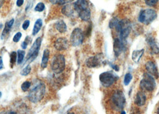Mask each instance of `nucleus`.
<instances>
[{
    "label": "nucleus",
    "instance_id": "1a4fd4ad",
    "mask_svg": "<svg viewBox=\"0 0 159 114\" xmlns=\"http://www.w3.org/2000/svg\"><path fill=\"white\" fill-rule=\"evenodd\" d=\"M84 38V34L81 29L79 28H76L72 30L70 37V42L72 46L78 47L82 44Z\"/></svg>",
    "mask_w": 159,
    "mask_h": 114
},
{
    "label": "nucleus",
    "instance_id": "4468645a",
    "mask_svg": "<svg viewBox=\"0 0 159 114\" xmlns=\"http://www.w3.org/2000/svg\"><path fill=\"white\" fill-rule=\"evenodd\" d=\"M145 69L150 74L154 77L156 78H159V73L157 67L153 61H148L146 63Z\"/></svg>",
    "mask_w": 159,
    "mask_h": 114
},
{
    "label": "nucleus",
    "instance_id": "c9c22d12",
    "mask_svg": "<svg viewBox=\"0 0 159 114\" xmlns=\"http://www.w3.org/2000/svg\"><path fill=\"white\" fill-rule=\"evenodd\" d=\"M74 1V0H60L59 4L60 5H64L65 4H67L71 3Z\"/></svg>",
    "mask_w": 159,
    "mask_h": 114
},
{
    "label": "nucleus",
    "instance_id": "9d476101",
    "mask_svg": "<svg viewBox=\"0 0 159 114\" xmlns=\"http://www.w3.org/2000/svg\"><path fill=\"white\" fill-rule=\"evenodd\" d=\"M124 41L125 40L120 38H116L114 40L113 44V50L116 57H119L123 53L126 51V47Z\"/></svg>",
    "mask_w": 159,
    "mask_h": 114
},
{
    "label": "nucleus",
    "instance_id": "a19ab883",
    "mask_svg": "<svg viewBox=\"0 0 159 114\" xmlns=\"http://www.w3.org/2000/svg\"><path fill=\"white\" fill-rule=\"evenodd\" d=\"M5 0H0V8L3 5Z\"/></svg>",
    "mask_w": 159,
    "mask_h": 114
},
{
    "label": "nucleus",
    "instance_id": "393cba45",
    "mask_svg": "<svg viewBox=\"0 0 159 114\" xmlns=\"http://www.w3.org/2000/svg\"><path fill=\"white\" fill-rule=\"evenodd\" d=\"M133 77L130 73H127L124 78V84L126 86H128L131 82Z\"/></svg>",
    "mask_w": 159,
    "mask_h": 114
},
{
    "label": "nucleus",
    "instance_id": "37998d69",
    "mask_svg": "<svg viewBox=\"0 0 159 114\" xmlns=\"http://www.w3.org/2000/svg\"><path fill=\"white\" fill-rule=\"evenodd\" d=\"M2 97V93L0 91V98Z\"/></svg>",
    "mask_w": 159,
    "mask_h": 114
},
{
    "label": "nucleus",
    "instance_id": "ddd939ff",
    "mask_svg": "<svg viewBox=\"0 0 159 114\" xmlns=\"http://www.w3.org/2000/svg\"><path fill=\"white\" fill-rule=\"evenodd\" d=\"M54 47L58 51L65 50L69 47V43L68 40L65 38H59L54 44Z\"/></svg>",
    "mask_w": 159,
    "mask_h": 114
},
{
    "label": "nucleus",
    "instance_id": "c756f323",
    "mask_svg": "<svg viewBox=\"0 0 159 114\" xmlns=\"http://www.w3.org/2000/svg\"><path fill=\"white\" fill-rule=\"evenodd\" d=\"M120 20H118L117 18H113L112 19L109 23V27L111 29L116 28V26L117 25L118 22Z\"/></svg>",
    "mask_w": 159,
    "mask_h": 114
},
{
    "label": "nucleus",
    "instance_id": "9b49d317",
    "mask_svg": "<svg viewBox=\"0 0 159 114\" xmlns=\"http://www.w3.org/2000/svg\"><path fill=\"white\" fill-rule=\"evenodd\" d=\"M103 63V56L102 54H98L95 56L89 57L86 61V65L89 68H98Z\"/></svg>",
    "mask_w": 159,
    "mask_h": 114
},
{
    "label": "nucleus",
    "instance_id": "2f4dec72",
    "mask_svg": "<svg viewBox=\"0 0 159 114\" xmlns=\"http://www.w3.org/2000/svg\"><path fill=\"white\" fill-rule=\"evenodd\" d=\"M159 2V0H145L146 5L150 7H153L156 5Z\"/></svg>",
    "mask_w": 159,
    "mask_h": 114
},
{
    "label": "nucleus",
    "instance_id": "72a5a7b5",
    "mask_svg": "<svg viewBox=\"0 0 159 114\" xmlns=\"http://www.w3.org/2000/svg\"><path fill=\"white\" fill-rule=\"evenodd\" d=\"M34 3V0H28V1L26 7H25V11L27 12H29V10L32 8Z\"/></svg>",
    "mask_w": 159,
    "mask_h": 114
},
{
    "label": "nucleus",
    "instance_id": "e433bc0d",
    "mask_svg": "<svg viewBox=\"0 0 159 114\" xmlns=\"http://www.w3.org/2000/svg\"><path fill=\"white\" fill-rule=\"evenodd\" d=\"M24 3V0H17L16 5L17 7H21Z\"/></svg>",
    "mask_w": 159,
    "mask_h": 114
},
{
    "label": "nucleus",
    "instance_id": "39448f33",
    "mask_svg": "<svg viewBox=\"0 0 159 114\" xmlns=\"http://www.w3.org/2000/svg\"><path fill=\"white\" fill-rule=\"evenodd\" d=\"M42 38L40 37H38L35 40L31 48L29 49L28 53L27 56L25 63H27V65L29 64L37 57L42 45Z\"/></svg>",
    "mask_w": 159,
    "mask_h": 114
},
{
    "label": "nucleus",
    "instance_id": "6ab92c4d",
    "mask_svg": "<svg viewBox=\"0 0 159 114\" xmlns=\"http://www.w3.org/2000/svg\"><path fill=\"white\" fill-rule=\"evenodd\" d=\"M144 49H141V50H135L133 52L132 55V60L136 63H138L143 56L144 54Z\"/></svg>",
    "mask_w": 159,
    "mask_h": 114
},
{
    "label": "nucleus",
    "instance_id": "a211bd4d",
    "mask_svg": "<svg viewBox=\"0 0 159 114\" xmlns=\"http://www.w3.org/2000/svg\"><path fill=\"white\" fill-rule=\"evenodd\" d=\"M14 23H15V19H12L10 20L7 22L5 23L4 28L2 30V34L1 36V38L2 40H4L6 37V36L9 34L10 31L11 30V29L14 25Z\"/></svg>",
    "mask_w": 159,
    "mask_h": 114
},
{
    "label": "nucleus",
    "instance_id": "58836bf2",
    "mask_svg": "<svg viewBox=\"0 0 159 114\" xmlns=\"http://www.w3.org/2000/svg\"><path fill=\"white\" fill-rule=\"evenodd\" d=\"M3 68H4V64H3L2 58L1 56H0V70L2 69Z\"/></svg>",
    "mask_w": 159,
    "mask_h": 114
},
{
    "label": "nucleus",
    "instance_id": "f3484780",
    "mask_svg": "<svg viewBox=\"0 0 159 114\" xmlns=\"http://www.w3.org/2000/svg\"><path fill=\"white\" fill-rule=\"evenodd\" d=\"M146 100V96L144 92L138 91L136 95L135 99V104L138 106H144Z\"/></svg>",
    "mask_w": 159,
    "mask_h": 114
},
{
    "label": "nucleus",
    "instance_id": "aec40b11",
    "mask_svg": "<svg viewBox=\"0 0 159 114\" xmlns=\"http://www.w3.org/2000/svg\"><path fill=\"white\" fill-rule=\"evenodd\" d=\"M78 15L83 21L87 22L88 20H90L91 17V11L89 7L87 9L79 12L78 13Z\"/></svg>",
    "mask_w": 159,
    "mask_h": 114
},
{
    "label": "nucleus",
    "instance_id": "f704fd0d",
    "mask_svg": "<svg viewBox=\"0 0 159 114\" xmlns=\"http://www.w3.org/2000/svg\"><path fill=\"white\" fill-rule=\"evenodd\" d=\"M29 25H30V21L29 20H26L22 24V28L23 30H26L27 29L29 28Z\"/></svg>",
    "mask_w": 159,
    "mask_h": 114
},
{
    "label": "nucleus",
    "instance_id": "f8f14e48",
    "mask_svg": "<svg viewBox=\"0 0 159 114\" xmlns=\"http://www.w3.org/2000/svg\"><path fill=\"white\" fill-rule=\"evenodd\" d=\"M146 41L150 48L151 53L153 54H155V55L159 54V43L155 39V38H154L152 36H148L146 38Z\"/></svg>",
    "mask_w": 159,
    "mask_h": 114
},
{
    "label": "nucleus",
    "instance_id": "2eb2a0df",
    "mask_svg": "<svg viewBox=\"0 0 159 114\" xmlns=\"http://www.w3.org/2000/svg\"><path fill=\"white\" fill-rule=\"evenodd\" d=\"M75 13H77L74 4H67L63 6L62 8V13L67 17H72Z\"/></svg>",
    "mask_w": 159,
    "mask_h": 114
},
{
    "label": "nucleus",
    "instance_id": "f03ea898",
    "mask_svg": "<svg viewBox=\"0 0 159 114\" xmlns=\"http://www.w3.org/2000/svg\"><path fill=\"white\" fill-rule=\"evenodd\" d=\"M111 106L115 111H123L126 103V99L121 90H116L110 98Z\"/></svg>",
    "mask_w": 159,
    "mask_h": 114
},
{
    "label": "nucleus",
    "instance_id": "6e6552de",
    "mask_svg": "<svg viewBox=\"0 0 159 114\" xmlns=\"http://www.w3.org/2000/svg\"><path fill=\"white\" fill-rule=\"evenodd\" d=\"M117 80V77L111 71L102 72L99 75V81L104 87L113 86Z\"/></svg>",
    "mask_w": 159,
    "mask_h": 114
},
{
    "label": "nucleus",
    "instance_id": "bb28decb",
    "mask_svg": "<svg viewBox=\"0 0 159 114\" xmlns=\"http://www.w3.org/2000/svg\"><path fill=\"white\" fill-rule=\"evenodd\" d=\"M31 71V67L29 65V64H28L26 67H25L21 71H20V75L22 76H27L28 75L30 72Z\"/></svg>",
    "mask_w": 159,
    "mask_h": 114
},
{
    "label": "nucleus",
    "instance_id": "a878e982",
    "mask_svg": "<svg viewBox=\"0 0 159 114\" xmlns=\"http://www.w3.org/2000/svg\"><path fill=\"white\" fill-rule=\"evenodd\" d=\"M45 4L43 2H38L35 7L34 10L35 12H42L45 10Z\"/></svg>",
    "mask_w": 159,
    "mask_h": 114
},
{
    "label": "nucleus",
    "instance_id": "4c0bfd02",
    "mask_svg": "<svg viewBox=\"0 0 159 114\" xmlns=\"http://www.w3.org/2000/svg\"><path fill=\"white\" fill-rule=\"evenodd\" d=\"M110 66L112 67V68H113V69H114L116 71H118L120 70L119 67H118L117 65H113V64H111V63H110Z\"/></svg>",
    "mask_w": 159,
    "mask_h": 114
},
{
    "label": "nucleus",
    "instance_id": "20e7f679",
    "mask_svg": "<svg viewBox=\"0 0 159 114\" xmlns=\"http://www.w3.org/2000/svg\"><path fill=\"white\" fill-rule=\"evenodd\" d=\"M66 62L65 56L62 54L56 55L51 62V69L55 74H60L65 69Z\"/></svg>",
    "mask_w": 159,
    "mask_h": 114
},
{
    "label": "nucleus",
    "instance_id": "473e14b6",
    "mask_svg": "<svg viewBox=\"0 0 159 114\" xmlns=\"http://www.w3.org/2000/svg\"><path fill=\"white\" fill-rule=\"evenodd\" d=\"M22 33L20 32H17L15 35V36L13 37V41L15 42V43H18L20 40V38H22Z\"/></svg>",
    "mask_w": 159,
    "mask_h": 114
},
{
    "label": "nucleus",
    "instance_id": "423d86ee",
    "mask_svg": "<svg viewBox=\"0 0 159 114\" xmlns=\"http://www.w3.org/2000/svg\"><path fill=\"white\" fill-rule=\"evenodd\" d=\"M157 18V13L151 9L143 10L138 16V20L140 23L146 25L150 24Z\"/></svg>",
    "mask_w": 159,
    "mask_h": 114
},
{
    "label": "nucleus",
    "instance_id": "c03bdc74",
    "mask_svg": "<svg viewBox=\"0 0 159 114\" xmlns=\"http://www.w3.org/2000/svg\"><path fill=\"white\" fill-rule=\"evenodd\" d=\"M121 114H126L125 112H121Z\"/></svg>",
    "mask_w": 159,
    "mask_h": 114
},
{
    "label": "nucleus",
    "instance_id": "4be33fe9",
    "mask_svg": "<svg viewBox=\"0 0 159 114\" xmlns=\"http://www.w3.org/2000/svg\"><path fill=\"white\" fill-rule=\"evenodd\" d=\"M55 28L60 34H63L67 30V26L63 20H59L55 23Z\"/></svg>",
    "mask_w": 159,
    "mask_h": 114
},
{
    "label": "nucleus",
    "instance_id": "c85d7f7f",
    "mask_svg": "<svg viewBox=\"0 0 159 114\" xmlns=\"http://www.w3.org/2000/svg\"><path fill=\"white\" fill-rule=\"evenodd\" d=\"M17 60V53L16 52H12L10 54V66L12 68L15 65V62Z\"/></svg>",
    "mask_w": 159,
    "mask_h": 114
},
{
    "label": "nucleus",
    "instance_id": "b1692460",
    "mask_svg": "<svg viewBox=\"0 0 159 114\" xmlns=\"http://www.w3.org/2000/svg\"><path fill=\"white\" fill-rule=\"evenodd\" d=\"M25 52L23 50H19L17 52V64L20 65L22 63L24 57H25Z\"/></svg>",
    "mask_w": 159,
    "mask_h": 114
},
{
    "label": "nucleus",
    "instance_id": "ea45409f",
    "mask_svg": "<svg viewBox=\"0 0 159 114\" xmlns=\"http://www.w3.org/2000/svg\"><path fill=\"white\" fill-rule=\"evenodd\" d=\"M49 1L52 4H59L60 2V0H49Z\"/></svg>",
    "mask_w": 159,
    "mask_h": 114
},
{
    "label": "nucleus",
    "instance_id": "7c9ffc66",
    "mask_svg": "<svg viewBox=\"0 0 159 114\" xmlns=\"http://www.w3.org/2000/svg\"><path fill=\"white\" fill-rule=\"evenodd\" d=\"M31 42V38L29 37V36H27L25 40L24 41H23L22 43L21 44V47L23 48V49H26L29 43Z\"/></svg>",
    "mask_w": 159,
    "mask_h": 114
},
{
    "label": "nucleus",
    "instance_id": "79ce46f5",
    "mask_svg": "<svg viewBox=\"0 0 159 114\" xmlns=\"http://www.w3.org/2000/svg\"><path fill=\"white\" fill-rule=\"evenodd\" d=\"M2 27H3L2 24H1V25H0V29L2 28Z\"/></svg>",
    "mask_w": 159,
    "mask_h": 114
},
{
    "label": "nucleus",
    "instance_id": "cd10ccee",
    "mask_svg": "<svg viewBox=\"0 0 159 114\" xmlns=\"http://www.w3.org/2000/svg\"><path fill=\"white\" fill-rule=\"evenodd\" d=\"M31 86V83L30 81H26L22 84L21 89L23 91L26 92L29 90Z\"/></svg>",
    "mask_w": 159,
    "mask_h": 114
},
{
    "label": "nucleus",
    "instance_id": "f257e3e1",
    "mask_svg": "<svg viewBox=\"0 0 159 114\" xmlns=\"http://www.w3.org/2000/svg\"><path fill=\"white\" fill-rule=\"evenodd\" d=\"M45 93V85L43 81L37 80L35 83L29 91L28 98L33 103L40 102L44 97Z\"/></svg>",
    "mask_w": 159,
    "mask_h": 114
},
{
    "label": "nucleus",
    "instance_id": "dca6fc26",
    "mask_svg": "<svg viewBox=\"0 0 159 114\" xmlns=\"http://www.w3.org/2000/svg\"><path fill=\"white\" fill-rule=\"evenodd\" d=\"M74 6L78 14L79 12L89 8V3L87 0H77L74 3Z\"/></svg>",
    "mask_w": 159,
    "mask_h": 114
},
{
    "label": "nucleus",
    "instance_id": "412c9836",
    "mask_svg": "<svg viewBox=\"0 0 159 114\" xmlns=\"http://www.w3.org/2000/svg\"><path fill=\"white\" fill-rule=\"evenodd\" d=\"M49 56H50V51L49 49H45L44 50L43 57L42 59V63H41V67L44 69L47 68L48 65V62L49 60Z\"/></svg>",
    "mask_w": 159,
    "mask_h": 114
},
{
    "label": "nucleus",
    "instance_id": "5701e85b",
    "mask_svg": "<svg viewBox=\"0 0 159 114\" xmlns=\"http://www.w3.org/2000/svg\"><path fill=\"white\" fill-rule=\"evenodd\" d=\"M43 27V20L41 19H37L34 24L33 30H32V35L35 36L41 30V29Z\"/></svg>",
    "mask_w": 159,
    "mask_h": 114
},
{
    "label": "nucleus",
    "instance_id": "7ed1b4c3",
    "mask_svg": "<svg viewBox=\"0 0 159 114\" xmlns=\"http://www.w3.org/2000/svg\"><path fill=\"white\" fill-rule=\"evenodd\" d=\"M115 29L118 33L119 38L125 40L130 34L132 29L131 23L128 19H122L119 20Z\"/></svg>",
    "mask_w": 159,
    "mask_h": 114
},
{
    "label": "nucleus",
    "instance_id": "0eeeda50",
    "mask_svg": "<svg viewBox=\"0 0 159 114\" xmlns=\"http://www.w3.org/2000/svg\"><path fill=\"white\" fill-rule=\"evenodd\" d=\"M156 83L153 75L149 73H145L143 76V79L140 82V87L143 90L148 92H152L156 88Z\"/></svg>",
    "mask_w": 159,
    "mask_h": 114
}]
</instances>
